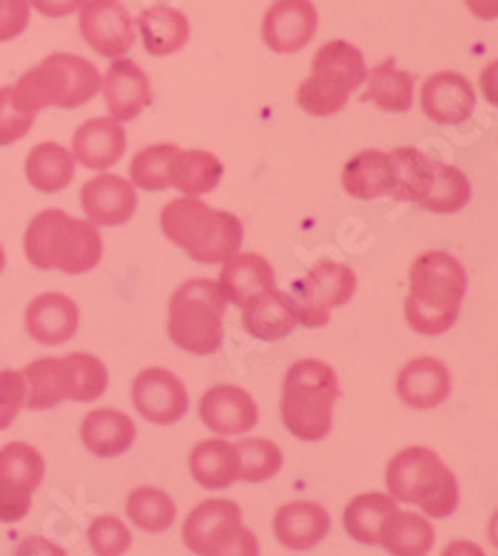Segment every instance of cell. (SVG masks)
<instances>
[{"instance_id":"obj_1","label":"cell","mask_w":498,"mask_h":556,"mask_svg":"<svg viewBox=\"0 0 498 556\" xmlns=\"http://www.w3.org/2000/svg\"><path fill=\"white\" fill-rule=\"evenodd\" d=\"M469 275L449 252L429 250L409 269V294L404 317L417 334L436 337L449 332L459 319L467 298Z\"/></svg>"},{"instance_id":"obj_2","label":"cell","mask_w":498,"mask_h":556,"mask_svg":"<svg viewBox=\"0 0 498 556\" xmlns=\"http://www.w3.org/2000/svg\"><path fill=\"white\" fill-rule=\"evenodd\" d=\"M23 250L36 269H58L65 275H86L103 257V238L88 220L65 210H43L25 227Z\"/></svg>"},{"instance_id":"obj_3","label":"cell","mask_w":498,"mask_h":556,"mask_svg":"<svg viewBox=\"0 0 498 556\" xmlns=\"http://www.w3.org/2000/svg\"><path fill=\"white\" fill-rule=\"evenodd\" d=\"M165 238L200 265L225 263L238 255L244 227L238 215L205 205L197 198H175L159 213Z\"/></svg>"},{"instance_id":"obj_4","label":"cell","mask_w":498,"mask_h":556,"mask_svg":"<svg viewBox=\"0 0 498 556\" xmlns=\"http://www.w3.org/2000/svg\"><path fill=\"white\" fill-rule=\"evenodd\" d=\"M103 78L98 67L80 55L53 53L21 75L13 88V103L21 113L36 117L40 111L80 108L98 96Z\"/></svg>"},{"instance_id":"obj_5","label":"cell","mask_w":498,"mask_h":556,"mask_svg":"<svg viewBox=\"0 0 498 556\" xmlns=\"http://www.w3.org/2000/svg\"><path fill=\"white\" fill-rule=\"evenodd\" d=\"M340 397L336 372L322 359H299L282 384V422L304 442H319L332 432L334 402Z\"/></svg>"},{"instance_id":"obj_6","label":"cell","mask_w":498,"mask_h":556,"mask_svg":"<svg viewBox=\"0 0 498 556\" xmlns=\"http://www.w3.org/2000/svg\"><path fill=\"white\" fill-rule=\"evenodd\" d=\"M386 486L394 502L417 504L429 519H444L459 507V484L451 469L429 446H407L386 467Z\"/></svg>"},{"instance_id":"obj_7","label":"cell","mask_w":498,"mask_h":556,"mask_svg":"<svg viewBox=\"0 0 498 556\" xmlns=\"http://www.w3.org/2000/svg\"><path fill=\"white\" fill-rule=\"evenodd\" d=\"M367 80V63L347 40H329L311 58V75L297 88V105L311 117L336 115Z\"/></svg>"},{"instance_id":"obj_8","label":"cell","mask_w":498,"mask_h":556,"mask_svg":"<svg viewBox=\"0 0 498 556\" xmlns=\"http://www.w3.org/2000/svg\"><path fill=\"white\" fill-rule=\"evenodd\" d=\"M225 298L209 277L182 282L170 300L167 334L190 355H213L222 348Z\"/></svg>"},{"instance_id":"obj_9","label":"cell","mask_w":498,"mask_h":556,"mask_svg":"<svg viewBox=\"0 0 498 556\" xmlns=\"http://www.w3.org/2000/svg\"><path fill=\"white\" fill-rule=\"evenodd\" d=\"M357 292V275L349 265L322 260L309 269L307 275L292 285L286 294L297 315V323L304 327H324L332 319V309L347 305Z\"/></svg>"},{"instance_id":"obj_10","label":"cell","mask_w":498,"mask_h":556,"mask_svg":"<svg viewBox=\"0 0 498 556\" xmlns=\"http://www.w3.org/2000/svg\"><path fill=\"white\" fill-rule=\"evenodd\" d=\"M132 404L138 409V415L152 425H175L188 415V387L170 369H142L132 382Z\"/></svg>"},{"instance_id":"obj_11","label":"cell","mask_w":498,"mask_h":556,"mask_svg":"<svg viewBox=\"0 0 498 556\" xmlns=\"http://www.w3.org/2000/svg\"><path fill=\"white\" fill-rule=\"evenodd\" d=\"M80 33L103 58H123L135 46V21L120 0H86L80 8Z\"/></svg>"},{"instance_id":"obj_12","label":"cell","mask_w":498,"mask_h":556,"mask_svg":"<svg viewBox=\"0 0 498 556\" xmlns=\"http://www.w3.org/2000/svg\"><path fill=\"white\" fill-rule=\"evenodd\" d=\"M319 25L311 0H274L261 18V40L272 53L290 55L315 38Z\"/></svg>"},{"instance_id":"obj_13","label":"cell","mask_w":498,"mask_h":556,"mask_svg":"<svg viewBox=\"0 0 498 556\" xmlns=\"http://www.w3.org/2000/svg\"><path fill=\"white\" fill-rule=\"evenodd\" d=\"M200 419L219 437L247 434L257 425L259 412L252 394L234 384H217L200 400Z\"/></svg>"},{"instance_id":"obj_14","label":"cell","mask_w":498,"mask_h":556,"mask_svg":"<svg viewBox=\"0 0 498 556\" xmlns=\"http://www.w3.org/2000/svg\"><path fill=\"white\" fill-rule=\"evenodd\" d=\"M80 205L90 225L120 227L135 215L138 195L132 182L120 175H98L82 185Z\"/></svg>"},{"instance_id":"obj_15","label":"cell","mask_w":498,"mask_h":556,"mask_svg":"<svg viewBox=\"0 0 498 556\" xmlns=\"http://www.w3.org/2000/svg\"><path fill=\"white\" fill-rule=\"evenodd\" d=\"M476 108V92L461 73L442 71L421 86V111L438 125H459L469 121Z\"/></svg>"},{"instance_id":"obj_16","label":"cell","mask_w":498,"mask_h":556,"mask_svg":"<svg viewBox=\"0 0 498 556\" xmlns=\"http://www.w3.org/2000/svg\"><path fill=\"white\" fill-rule=\"evenodd\" d=\"M240 525L242 511L232 500H207L184 519V546L197 556H209Z\"/></svg>"},{"instance_id":"obj_17","label":"cell","mask_w":498,"mask_h":556,"mask_svg":"<svg viewBox=\"0 0 498 556\" xmlns=\"http://www.w3.org/2000/svg\"><path fill=\"white\" fill-rule=\"evenodd\" d=\"M80 325V309L63 292H43L30 300L25 309V332L40 344H63L75 337Z\"/></svg>"},{"instance_id":"obj_18","label":"cell","mask_w":498,"mask_h":556,"mask_svg":"<svg viewBox=\"0 0 498 556\" xmlns=\"http://www.w3.org/2000/svg\"><path fill=\"white\" fill-rule=\"evenodd\" d=\"M396 394L411 409H434L451 394V372L442 359H409L396 377Z\"/></svg>"},{"instance_id":"obj_19","label":"cell","mask_w":498,"mask_h":556,"mask_svg":"<svg viewBox=\"0 0 498 556\" xmlns=\"http://www.w3.org/2000/svg\"><path fill=\"white\" fill-rule=\"evenodd\" d=\"M103 96L110 117L117 123L135 121L152 103V88L148 73L132 61H115L107 67L103 80Z\"/></svg>"},{"instance_id":"obj_20","label":"cell","mask_w":498,"mask_h":556,"mask_svg":"<svg viewBox=\"0 0 498 556\" xmlns=\"http://www.w3.org/2000/svg\"><path fill=\"white\" fill-rule=\"evenodd\" d=\"M128 148V135L113 117H92L73 135V157L90 170H107L117 165Z\"/></svg>"},{"instance_id":"obj_21","label":"cell","mask_w":498,"mask_h":556,"mask_svg":"<svg viewBox=\"0 0 498 556\" xmlns=\"http://www.w3.org/2000/svg\"><path fill=\"white\" fill-rule=\"evenodd\" d=\"M332 529L327 509L317 502L297 500L284 504L274 514L277 542L292 552H307L317 546Z\"/></svg>"},{"instance_id":"obj_22","label":"cell","mask_w":498,"mask_h":556,"mask_svg":"<svg viewBox=\"0 0 498 556\" xmlns=\"http://www.w3.org/2000/svg\"><path fill=\"white\" fill-rule=\"evenodd\" d=\"M217 288L222 292L225 302L244 307L257 294L274 290V269L261 255L255 252H238L230 260H225L222 273H219Z\"/></svg>"},{"instance_id":"obj_23","label":"cell","mask_w":498,"mask_h":556,"mask_svg":"<svg viewBox=\"0 0 498 556\" xmlns=\"http://www.w3.org/2000/svg\"><path fill=\"white\" fill-rule=\"evenodd\" d=\"M394 163L382 150H361L342 170V188L354 200H376L394 192Z\"/></svg>"},{"instance_id":"obj_24","label":"cell","mask_w":498,"mask_h":556,"mask_svg":"<svg viewBox=\"0 0 498 556\" xmlns=\"http://www.w3.org/2000/svg\"><path fill=\"white\" fill-rule=\"evenodd\" d=\"M135 422L117 409H92L82 417L80 440L92 457L113 459L120 457L135 442Z\"/></svg>"},{"instance_id":"obj_25","label":"cell","mask_w":498,"mask_h":556,"mask_svg":"<svg viewBox=\"0 0 498 556\" xmlns=\"http://www.w3.org/2000/svg\"><path fill=\"white\" fill-rule=\"evenodd\" d=\"M28 397L25 407L30 412H46L71 400V362L67 357H40L23 369Z\"/></svg>"},{"instance_id":"obj_26","label":"cell","mask_w":498,"mask_h":556,"mask_svg":"<svg viewBox=\"0 0 498 556\" xmlns=\"http://www.w3.org/2000/svg\"><path fill=\"white\" fill-rule=\"evenodd\" d=\"M297 315L290 298L280 290H267L257 294L255 300H250L242 307V327L252 337L265 342L284 340L294 327H297Z\"/></svg>"},{"instance_id":"obj_27","label":"cell","mask_w":498,"mask_h":556,"mask_svg":"<svg viewBox=\"0 0 498 556\" xmlns=\"http://www.w3.org/2000/svg\"><path fill=\"white\" fill-rule=\"evenodd\" d=\"M190 475L205 490H227L240 479L238 446L227 440L197 442L190 452Z\"/></svg>"},{"instance_id":"obj_28","label":"cell","mask_w":498,"mask_h":556,"mask_svg":"<svg viewBox=\"0 0 498 556\" xmlns=\"http://www.w3.org/2000/svg\"><path fill=\"white\" fill-rule=\"evenodd\" d=\"M142 46L150 55L165 58L182 50L190 40V21L170 5H155L138 15Z\"/></svg>"},{"instance_id":"obj_29","label":"cell","mask_w":498,"mask_h":556,"mask_svg":"<svg viewBox=\"0 0 498 556\" xmlns=\"http://www.w3.org/2000/svg\"><path fill=\"white\" fill-rule=\"evenodd\" d=\"M469 200H471V185L467 175H463L459 167L432 160L424 190H421L417 205L436 215H451L467 207Z\"/></svg>"},{"instance_id":"obj_30","label":"cell","mask_w":498,"mask_h":556,"mask_svg":"<svg viewBox=\"0 0 498 556\" xmlns=\"http://www.w3.org/2000/svg\"><path fill=\"white\" fill-rule=\"evenodd\" d=\"M25 178L38 192H61L75 178V157L58 142H38L25 157Z\"/></svg>"},{"instance_id":"obj_31","label":"cell","mask_w":498,"mask_h":556,"mask_svg":"<svg viewBox=\"0 0 498 556\" xmlns=\"http://www.w3.org/2000/svg\"><path fill=\"white\" fill-rule=\"evenodd\" d=\"M225 167L207 150H180L170 165V188L184 198H200L213 192L222 180Z\"/></svg>"},{"instance_id":"obj_32","label":"cell","mask_w":498,"mask_h":556,"mask_svg":"<svg viewBox=\"0 0 498 556\" xmlns=\"http://www.w3.org/2000/svg\"><path fill=\"white\" fill-rule=\"evenodd\" d=\"M436 532L432 521L421 514L399 511L396 509L390 519L384 521L379 544L384 546L392 556H426L432 552Z\"/></svg>"},{"instance_id":"obj_33","label":"cell","mask_w":498,"mask_h":556,"mask_svg":"<svg viewBox=\"0 0 498 556\" xmlns=\"http://www.w3.org/2000/svg\"><path fill=\"white\" fill-rule=\"evenodd\" d=\"M396 511V502L390 494L382 492H365L357 494L344 507V532H347L354 542L374 546L379 544V534H382L384 521Z\"/></svg>"},{"instance_id":"obj_34","label":"cell","mask_w":498,"mask_h":556,"mask_svg":"<svg viewBox=\"0 0 498 556\" xmlns=\"http://www.w3.org/2000/svg\"><path fill=\"white\" fill-rule=\"evenodd\" d=\"M367 90L361 100L374 103L386 113H407L413 103V78L396 67V61H384L367 71Z\"/></svg>"},{"instance_id":"obj_35","label":"cell","mask_w":498,"mask_h":556,"mask_svg":"<svg viewBox=\"0 0 498 556\" xmlns=\"http://www.w3.org/2000/svg\"><path fill=\"white\" fill-rule=\"evenodd\" d=\"M125 511H128L135 527L150 534L167 532L177 517V507L170 494L155 490V486H138V490L130 492L128 502H125Z\"/></svg>"},{"instance_id":"obj_36","label":"cell","mask_w":498,"mask_h":556,"mask_svg":"<svg viewBox=\"0 0 498 556\" xmlns=\"http://www.w3.org/2000/svg\"><path fill=\"white\" fill-rule=\"evenodd\" d=\"M46 477V459L36 446L11 442L0 446V482L36 492Z\"/></svg>"},{"instance_id":"obj_37","label":"cell","mask_w":498,"mask_h":556,"mask_svg":"<svg viewBox=\"0 0 498 556\" xmlns=\"http://www.w3.org/2000/svg\"><path fill=\"white\" fill-rule=\"evenodd\" d=\"M180 148L170 146V142H159V146H150L140 150L130 163V182L132 188L159 192L170 188V165Z\"/></svg>"},{"instance_id":"obj_38","label":"cell","mask_w":498,"mask_h":556,"mask_svg":"<svg viewBox=\"0 0 498 556\" xmlns=\"http://www.w3.org/2000/svg\"><path fill=\"white\" fill-rule=\"evenodd\" d=\"M234 446H238L242 482H267L282 469V450L265 437H250Z\"/></svg>"},{"instance_id":"obj_39","label":"cell","mask_w":498,"mask_h":556,"mask_svg":"<svg viewBox=\"0 0 498 556\" xmlns=\"http://www.w3.org/2000/svg\"><path fill=\"white\" fill-rule=\"evenodd\" d=\"M67 362H71V400L92 402L103 397L107 390V367L103 359L86 352H73L67 355Z\"/></svg>"},{"instance_id":"obj_40","label":"cell","mask_w":498,"mask_h":556,"mask_svg":"<svg viewBox=\"0 0 498 556\" xmlns=\"http://www.w3.org/2000/svg\"><path fill=\"white\" fill-rule=\"evenodd\" d=\"M88 544L95 556H123L130 549L132 534L123 519L113 514H100L88 527Z\"/></svg>"},{"instance_id":"obj_41","label":"cell","mask_w":498,"mask_h":556,"mask_svg":"<svg viewBox=\"0 0 498 556\" xmlns=\"http://www.w3.org/2000/svg\"><path fill=\"white\" fill-rule=\"evenodd\" d=\"M25 397H28V387H25L23 372L3 369L0 372V432H5L18 419L21 409L25 407Z\"/></svg>"},{"instance_id":"obj_42","label":"cell","mask_w":498,"mask_h":556,"mask_svg":"<svg viewBox=\"0 0 498 556\" xmlns=\"http://www.w3.org/2000/svg\"><path fill=\"white\" fill-rule=\"evenodd\" d=\"M36 117L21 113L13 103V88H0V148L13 146L30 132Z\"/></svg>"},{"instance_id":"obj_43","label":"cell","mask_w":498,"mask_h":556,"mask_svg":"<svg viewBox=\"0 0 498 556\" xmlns=\"http://www.w3.org/2000/svg\"><path fill=\"white\" fill-rule=\"evenodd\" d=\"M30 23L28 0H0V43L18 38Z\"/></svg>"},{"instance_id":"obj_44","label":"cell","mask_w":498,"mask_h":556,"mask_svg":"<svg viewBox=\"0 0 498 556\" xmlns=\"http://www.w3.org/2000/svg\"><path fill=\"white\" fill-rule=\"evenodd\" d=\"M30 494L28 490H21V486L0 482V521L3 525H15V521L25 519V514L30 511Z\"/></svg>"},{"instance_id":"obj_45","label":"cell","mask_w":498,"mask_h":556,"mask_svg":"<svg viewBox=\"0 0 498 556\" xmlns=\"http://www.w3.org/2000/svg\"><path fill=\"white\" fill-rule=\"evenodd\" d=\"M209 556H259L257 536L240 525Z\"/></svg>"},{"instance_id":"obj_46","label":"cell","mask_w":498,"mask_h":556,"mask_svg":"<svg viewBox=\"0 0 498 556\" xmlns=\"http://www.w3.org/2000/svg\"><path fill=\"white\" fill-rule=\"evenodd\" d=\"M30 8H36L46 18H65L86 5V0H28Z\"/></svg>"},{"instance_id":"obj_47","label":"cell","mask_w":498,"mask_h":556,"mask_svg":"<svg viewBox=\"0 0 498 556\" xmlns=\"http://www.w3.org/2000/svg\"><path fill=\"white\" fill-rule=\"evenodd\" d=\"M13 556H67V552L46 536H28L18 544Z\"/></svg>"},{"instance_id":"obj_48","label":"cell","mask_w":498,"mask_h":556,"mask_svg":"<svg viewBox=\"0 0 498 556\" xmlns=\"http://www.w3.org/2000/svg\"><path fill=\"white\" fill-rule=\"evenodd\" d=\"M471 13L481 21H496L498 15V0H463Z\"/></svg>"},{"instance_id":"obj_49","label":"cell","mask_w":498,"mask_h":556,"mask_svg":"<svg viewBox=\"0 0 498 556\" xmlns=\"http://www.w3.org/2000/svg\"><path fill=\"white\" fill-rule=\"evenodd\" d=\"M442 556H484V552H481L478 546L471 544V542H451L442 552Z\"/></svg>"},{"instance_id":"obj_50","label":"cell","mask_w":498,"mask_h":556,"mask_svg":"<svg viewBox=\"0 0 498 556\" xmlns=\"http://www.w3.org/2000/svg\"><path fill=\"white\" fill-rule=\"evenodd\" d=\"M3 269H5V250L0 245V275H3Z\"/></svg>"}]
</instances>
